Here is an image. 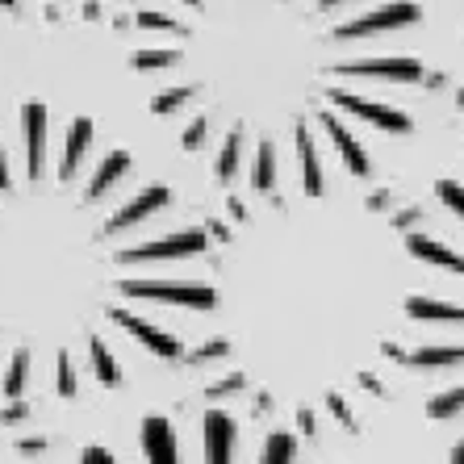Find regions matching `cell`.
Masks as SVG:
<instances>
[{
    "instance_id": "obj_33",
    "label": "cell",
    "mask_w": 464,
    "mask_h": 464,
    "mask_svg": "<svg viewBox=\"0 0 464 464\" xmlns=\"http://www.w3.org/2000/svg\"><path fill=\"white\" fill-rule=\"evenodd\" d=\"M38 448H43V440H25V443H22V452H25V456H34Z\"/></svg>"
},
{
    "instance_id": "obj_2",
    "label": "cell",
    "mask_w": 464,
    "mask_h": 464,
    "mask_svg": "<svg viewBox=\"0 0 464 464\" xmlns=\"http://www.w3.org/2000/svg\"><path fill=\"white\" fill-rule=\"evenodd\" d=\"M422 13L414 0H393V5H381L377 13H364L356 22H347L335 30L339 43H356V38H368V34H389V30H401V25H414Z\"/></svg>"
},
{
    "instance_id": "obj_16",
    "label": "cell",
    "mask_w": 464,
    "mask_h": 464,
    "mask_svg": "<svg viewBox=\"0 0 464 464\" xmlns=\"http://www.w3.org/2000/svg\"><path fill=\"white\" fill-rule=\"evenodd\" d=\"M126 172H130V155H126V151H113V155H109V160L97 168L92 184H88V197H92V201H97V197H105L109 188H113V184H118Z\"/></svg>"
},
{
    "instance_id": "obj_4",
    "label": "cell",
    "mask_w": 464,
    "mask_h": 464,
    "mask_svg": "<svg viewBox=\"0 0 464 464\" xmlns=\"http://www.w3.org/2000/svg\"><path fill=\"white\" fill-rule=\"evenodd\" d=\"M331 101H335L339 109H347V113H356V118H364V121H372V126H381V130H389V134H411V118L406 113H398V109H389V105H381V101H364V97H356V92H331Z\"/></svg>"
},
{
    "instance_id": "obj_26",
    "label": "cell",
    "mask_w": 464,
    "mask_h": 464,
    "mask_svg": "<svg viewBox=\"0 0 464 464\" xmlns=\"http://www.w3.org/2000/svg\"><path fill=\"white\" fill-rule=\"evenodd\" d=\"M139 25L142 30H163V34H184V25L176 22V17H163V13H139Z\"/></svg>"
},
{
    "instance_id": "obj_12",
    "label": "cell",
    "mask_w": 464,
    "mask_h": 464,
    "mask_svg": "<svg viewBox=\"0 0 464 464\" xmlns=\"http://www.w3.org/2000/svg\"><path fill=\"white\" fill-rule=\"evenodd\" d=\"M206 448H209V460H230V448H235V422L230 414L214 411L206 414Z\"/></svg>"
},
{
    "instance_id": "obj_9",
    "label": "cell",
    "mask_w": 464,
    "mask_h": 464,
    "mask_svg": "<svg viewBox=\"0 0 464 464\" xmlns=\"http://www.w3.org/2000/svg\"><path fill=\"white\" fill-rule=\"evenodd\" d=\"M163 206H168V188H147V193H139L126 209H121L118 218H113V222H109V235H118V230H130L134 222L151 218L155 209H163Z\"/></svg>"
},
{
    "instance_id": "obj_14",
    "label": "cell",
    "mask_w": 464,
    "mask_h": 464,
    "mask_svg": "<svg viewBox=\"0 0 464 464\" xmlns=\"http://www.w3.org/2000/svg\"><path fill=\"white\" fill-rule=\"evenodd\" d=\"M406 314H414L422 323H464V305L435 302V297H411V302H406Z\"/></svg>"
},
{
    "instance_id": "obj_24",
    "label": "cell",
    "mask_w": 464,
    "mask_h": 464,
    "mask_svg": "<svg viewBox=\"0 0 464 464\" xmlns=\"http://www.w3.org/2000/svg\"><path fill=\"white\" fill-rule=\"evenodd\" d=\"M264 460H268V464L293 460V435H272L268 448H264Z\"/></svg>"
},
{
    "instance_id": "obj_5",
    "label": "cell",
    "mask_w": 464,
    "mask_h": 464,
    "mask_svg": "<svg viewBox=\"0 0 464 464\" xmlns=\"http://www.w3.org/2000/svg\"><path fill=\"white\" fill-rule=\"evenodd\" d=\"M113 323H118L121 331H130V335L139 339L147 352H155L160 360H176L184 352V343L176 335H168V331H160V326H151V323H142V318H134V314H126V310H113Z\"/></svg>"
},
{
    "instance_id": "obj_6",
    "label": "cell",
    "mask_w": 464,
    "mask_h": 464,
    "mask_svg": "<svg viewBox=\"0 0 464 464\" xmlns=\"http://www.w3.org/2000/svg\"><path fill=\"white\" fill-rule=\"evenodd\" d=\"M343 76H377V80H422L419 59H352L339 63Z\"/></svg>"
},
{
    "instance_id": "obj_34",
    "label": "cell",
    "mask_w": 464,
    "mask_h": 464,
    "mask_svg": "<svg viewBox=\"0 0 464 464\" xmlns=\"http://www.w3.org/2000/svg\"><path fill=\"white\" fill-rule=\"evenodd\" d=\"M452 460H456V464H464V440H460V443H456V452H452Z\"/></svg>"
},
{
    "instance_id": "obj_25",
    "label": "cell",
    "mask_w": 464,
    "mask_h": 464,
    "mask_svg": "<svg viewBox=\"0 0 464 464\" xmlns=\"http://www.w3.org/2000/svg\"><path fill=\"white\" fill-rule=\"evenodd\" d=\"M193 101V88H172V92H160L155 97V113H172V109H180V105H188Z\"/></svg>"
},
{
    "instance_id": "obj_3",
    "label": "cell",
    "mask_w": 464,
    "mask_h": 464,
    "mask_svg": "<svg viewBox=\"0 0 464 464\" xmlns=\"http://www.w3.org/2000/svg\"><path fill=\"white\" fill-rule=\"evenodd\" d=\"M209 238L201 230H180V235H168L160 243H147V247H130L121 251V264H160V259H184V256H197L206 251Z\"/></svg>"
},
{
    "instance_id": "obj_10",
    "label": "cell",
    "mask_w": 464,
    "mask_h": 464,
    "mask_svg": "<svg viewBox=\"0 0 464 464\" xmlns=\"http://www.w3.org/2000/svg\"><path fill=\"white\" fill-rule=\"evenodd\" d=\"M142 448L155 464H172L176 460V435L168 419H147L142 422Z\"/></svg>"
},
{
    "instance_id": "obj_7",
    "label": "cell",
    "mask_w": 464,
    "mask_h": 464,
    "mask_svg": "<svg viewBox=\"0 0 464 464\" xmlns=\"http://www.w3.org/2000/svg\"><path fill=\"white\" fill-rule=\"evenodd\" d=\"M22 121H25V160H30V176L38 180L46 160V109L38 101H30L22 109Z\"/></svg>"
},
{
    "instance_id": "obj_36",
    "label": "cell",
    "mask_w": 464,
    "mask_h": 464,
    "mask_svg": "<svg viewBox=\"0 0 464 464\" xmlns=\"http://www.w3.org/2000/svg\"><path fill=\"white\" fill-rule=\"evenodd\" d=\"M0 5H5V9H13V5H17V0H0Z\"/></svg>"
},
{
    "instance_id": "obj_32",
    "label": "cell",
    "mask_w": 464,
    "mask_h": 464,
    "mask_svg": "<svg viewBox=\"0 0 464 464\" xmlns=\"http://www.w3.org/2000/svg\"><path fill=\"white\" fill-rule=\"evenodd\" d=\"M25 419V406H9V411H5V422H22Z\"/></svg>"
},
{
    "instance_id": "obj_27",
    "label": "cell",
    "mask_w": 464,
    "mask_h": 464,
    "mask_svg": "<svg viewBox=\"0 0 464 464\" xmlns=\"http://www.w3.org/2000/svg\"><path fill=\"white\" fill-rule=\"evenodd\" d=\"M440 201L452 209L456 218H464V188L456 180H440Z\"/></svg>"
},
{
    "instance_id": "obj_28",
    "label": "cell",
    "mask_w": 464,
    "mask_h": 464,
    "mask_svg": "<svg viewBox=\"0 0 464 464\" xmlns=\"http://www.w3.org/2000/svg\"><path fill=\"white\" fill-rule=\"evenodd\" d=\"M59 393H63V398H76V372H72L67 356H59Z\"/></svg>"
},
{
    "instance_id": "obj_19",
    "label": "cell",
    "mask_w": 464,
    "mask_h": 464,
    "mask_svg": "<svg viewBox=\"0 0 464 464\" xmlns=\"http://www.w3.org/2000/svg\"><path fill=\"white\" fill-rule=\"evenodd\" d=\"M272 180H276V155H272V142H259V155H256V176H251V184H256L259 193H268Z\"/></svg>"
},
{
    "instance_id": "obj_31",
    "label": "cell",
    "mask_w": 464,
    "mask_h": 464,
    "mask_svg": "<svg viewBox=\"0 0 464 464\" xmlns=\"http://www.w3.org/2000/svg\"><path fill=\"white\" fill-rule=\"evenodd\" d=\"M109 460H113V456H109L105 448H88L84 452V464H109Z\"/></svg>"
},
{
    "instance_id": "obj_29",
    "label": "cell",
    "mask_w": 464,
    "mask_h": 464,
    "mask_svg": "<svg viewBox=\"0 0 464 464\" xmlns=\"http://www.w3.org/2000/svg\"><path fill=\"white\" fill-rule=\"evenodd\" d=\"M206 134H209V121H206V118H197L193 126H188V134H184V147H188V151H197Z\"/></svg>"
},
{
    "instance_id": "obj_17",
    "label": "cell",
    "mask_w": 464,
    "mask_h": 464,
    "mask_svg": "<svg viewBox=\"0 0 464 464\" xmlns=\"http://www.w3.org/2000/svg\"><path fill=\"white\" fill-rule=\"evenodd\" d=\"M88 356H92V368H97V377H101V385H109V389H118L121 385V368H118V360L109 356V347H105V339H88Z\"/></svg>"
},
{
    "instance_id": "obj_15",
    "label": "cell",
    "mask_w": 464,
    "mask_h": 464,
    "mask_svg": "<svg viewBox=\"0 0 464 464\" xmlns=\"http://www.w3.org/2000/svg\"><path fill=\"white\" fill-rule=\"evenodd\" d=\"M88 142H92V121H88V118H76V121H72V130H67V147H63V172H59L63 180L76 172V163L84 160Z\"/></svg>"
},
{
    "instance_id": "obj_20",
    "label": "cell",
    "mask_w": 464,
    "mask_h": 464,
    "mask_svg": "<svg viewBox=\"0 0 464 464\" xmlns=\"http://www.w3.org/2000/svg\"><path fill=\"white\" fill-rule=\"evenodd\" d=\"M460 411H464V385L448 389V393L427 401V414H431V419H452V414H460Z\"/></svg>"
},
{
    "instance_id": "obj_18",
    "label": "cell",
    "mask_w": 464,
    "mask_h": 464,
    "mask_svg": "<svg viewBox=\"0 0 464 464\" xmlns=\"http://www.w3.org/2000/svg\"><path fill=\"white\" fill-rule=\"evenodd\" d=\"M414 368H456L464 364V347H422L411 356Z\"/></svg>"
},
{
    "instance_id": "obj_30",
    "label": "cell",
    "mask_w": 464,
    "mask_h": 464,
    "mask_svg": "<svg viewBox=\"0 0 464 464\" xmlns=\"http://www.w3.org/2000/svg\"><path fill=\"white\" fill-rule=\"evenodd\" d=\"M0 188H13V180H9V155H5V139H0Z\"/></svg>"
},
{
    "instance_id": "obj_37",
    "label": "cell",
    "mask_w": 464,
    "mask_h": 464,
    "mask_svg": "<svg viewBox=\"0 0 464 464\" xmlns=\"http://www.w3.org/2000/svg\"><path fill=\"white\" fill-rule=\"evenodd\" d=\"M184 5H201V0H184Z\"/></svg>"
},
{
    "instance_id": "obj_23",
    "label": "cell",
    "mask_w": 464,
    "mask_h": 464,
    "mask_svg": "<svg viewBox=\"0 0 464 464\" xmlns=\"http://www.w3.org/2000/svg\"><path fill=\"white\" fill-rule=\"evenodd\" d=\"M25 372H30V356H25V352H17V356H13V364H9V377H5V393H9V398H22Z\"/></svg>"
},
{
    "instance_id": "obj_22",
    "label": "cell",
    "mask_w": 464,
    "mask_h": 464,
    "mask_svg": "<svg viewBox=\"0 0 464 464\" xmlns=\"http://www.w3.org/2000/svg\"><path fill=\"white\" fill-rule=\"evenodd\" d=\"M238 151H243V142H238V130H235V134L222 142V155H218V176H222V180H230V176L238 172Z\"/></svg>"
},
{
    "instance_id": "obj_35",
    "label": "cell",
    "mask_w": 464,
    "mask_h": 464,
    "mask_svg": "<svg viewBox=\"0 0 464 464\" xmlns=\"http://www.w3.org/2000/svg\"><path fill=\"white\" fill-rule=\"evenodd\" d=\"M323 5H326V9H335V5H343V0H323Z\"/></svg>"
},
{
    "instance_id": "obj_13",
    "label": "cell",
    "mask_w": 464,
    "mask_h": 464,
    "mask_svg": "<svg viewBox=\"0 0 464 464\" xmlns=\"http://www.w3.org/2000/svg\"><path fill=\"white\" fill-rule=\"evenodd\" d=\"M297 163H302L305 193L318 197L323 193V163H318V155H314V139H310V130L305 126H297Z\"/></svg>"
},
{
    "instance_id": "obj_8",
    "label": "cell",
    "mask_w": 464,
    "mask_h": 464,
    "mask_svg": "<svg viewBox=\"0 0 464 464\" xmlns=\"http://www.w3.org/2000/svg\"><path fill=\"white\" fill-rule=\"evenodd\" d=\"M323 126L331 130V139H335V151L343 155L347 172H352V176H368V172H372V160H368V155H364V147H360V142L352 139V130H347V126H339V121L331 118V113H323Z\"/></svg>"
},
{
    "instance_id": "obj_11",
    "label": "cell",
    "mask_w": 464,
    "mask_h": 464,
    "mask_svg": "<svg viewBox=\"0 0 464 464\" xmlns=\"http://www.w3.org/2000/svg\"><path fill=\"white\" fill-rule=\"evenodd\" d=\"M406 247H411L422 264H435V268H448V272H460V276H464V256H456L452 247H443V243H435V238L411 235V238H406Z\"/></svg>"
},
{
    "instance_id": "obj_1",
    "label": "cell",
    "mask_w": 464,
    "mask_h": 464,
    "mask_svg": "<svg viewBox=\"0 0 464 464\" xmlns=\"http://www.w3.org/2000/svg\"><path fill=\"white\" fill-rule=\"evenodd\" d=\"M126 297L139 302H160V305H184V310H209L214 305V289L206 285H168V281H121Z\"/></svg>"
},
{
    "instance_id": "obj_21",
    "label": "cell",
    "mask_w": 464,
    "mask_h": 464,
    "mask_svg": "<svg viewBox=\"0 0 464 464\" xmlns=\"http://www.w3.org/2000/svg\"><path fill=\"white\" fill-rule=\"evenodd\" d=\"M130 63L139 67V72H160V67H176V63H180V54H176V51H139Z\"/></svg>"
}]
</instances>
